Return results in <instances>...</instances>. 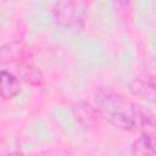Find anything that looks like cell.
Wrapping results in <instances>:
<instances>
[{
  "label": "cell",
  "mask_w": 156,
  "mask_h": 156,
  "mask_svg": "<svg viewBox=\"0 0 156 156\" xmlns=\"http://www.w3.org/2000/svg\"><path fill=\"white\" fill-rule=\"evenodd\" d=\"M122 5H128V2H129V0H118Z\"/></svg>",
  "instance_id": "obj_5"
},
{
  "label": "cell",
  "mask_w": 156,
  "mask_h": 156,
  "mask_svg": "<svg viewBox=\"0 0 156 156\" xmlns=\"http://www.w3.org/2000/svg\"><path fill=\"white\" fill-rule=\"evenodd\" d=\"M22 54H23L22 43H18V41L7 43L1 48V60L2 61L17 60L22 56Z\"/></svg>",
  "instance_id": "obj_4"
},
{
  "label": "cell",
  "mask_w": 156,
  "mask_h": 156,
  "mask_svg": "<svg viewBox=\"0 0 156 156\" xmlns=\"http://www.w3.org/2000/svg\"><path fill=\"white\" fill-rule=\"evenodd\" d=\"M133 154L156 155V121L150 117L141 129V135L132 146Z\"/></svg>",
  "instance_id": "obj_2"
},
{
  "label": "cell",
  "mask_w": 156,
  "mask_h": 156,
  "mask_svg": "<svg viewBox=\"0 0 156 156\" xmlns=\"http://www.w3.org/2000/svg\"><path fill=\"white\" fill-rule=\"evenodd\" d=\"M95 105L107 122L127 132L141 130L151 117L128 98L111 90H99L95 95Z\"/></svg>",
  "instance_id": "obj_1"
},
{
  "label": "cell",
  "mask_w": 156,
  "mask_h": 156,
  "mask_svg": "<svg viewBox=\"0 0 156 156\" xmlns=\"http://www.w3.org/2000/svg\"><path fill=\"white\" fill-rule=\"evenodd\" d=\"M21 91V84L18 78L11 72L2 69L1 71V96L5 100L13 99Z\"/></svg>",
  "instance_id": "obj_3"
}]
</instances>
